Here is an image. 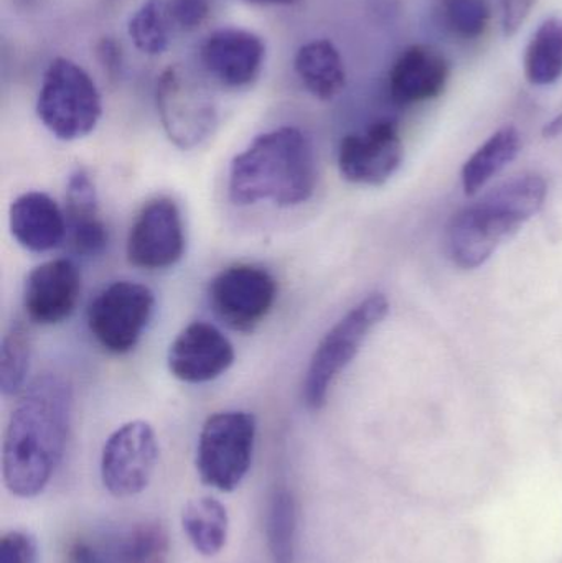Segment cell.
I'll use <instances>...</instances> for the list:
<instances>
[{"label":"cell","mask_w":562,"mask_h":563,"mask_svg":"<svg viewBox=\"0 0 562 563\" xmlns=\"http://www.w3.org/2000/svg\"><path fill=\"white\" fill-rule=\"evenodd\" d=\"M65 201L66 227L73 247L82 256H98L108 246L109 234L99 214L98 194L88 172L78 168L69 175Z\"/></svg>","instance_id":"cell-18"},{"label":"cell","mask_w":562,"mask_h":563,"mask_svg":"<svg viewBox=\"0 0 562 563\" xmlns=\"http://www.w3.org/2000/svg\"><path fill=\"white\" fill-rule=\"evenodd\" d=\"M317 185L312 142L297 128L257 135L231 162L230 198L238 207L269 201L289 208L310 200Z\"/></svg>","instance_id":"cell-2"},{"label":"cell","mask_w":562,"mask_h":563,"mask_svg":"<svg viewBox=\"0 0 562 563\" xmlns=\"http://www.w3.org/2000/svg\"><path fill=\"white\" fill-rule=\"evenodd\" d=\"M200 58L208 75L220 85L231 89L246 88L261 75L266 45L256 33L230 26L207 36Z\"/></svg>","instance_id":"cell-14"},{"label":"cell","mask_w":562,"mask_h":563,"mask_svg":"<svg viewBox=\"0 0 562 563\" xmlns=\"http://www.w3.org/2000/svg\"><path fill=\"white\" fill-rule=\"evenodd\" d=\"M38 544L29 532L10 531L0 539V563H36Z\"/></svg>","instance_id":"cell-29"},{"label":"cell","mask_w":562,"mask_h":563,"mask_svg":"<svg viewBox=\"0 0 562 563\" xmlns=\"http://www.w3.org/2000/svg\"><path fill=\"white\" fill-rule=\"evenodd\" d=\"M256 417L227 410L208 417L197 445L201 483L221 493L234 492L246 478L256 443Z\"/></svg>","instance_id":"cell-6"},{"label":"cell","mask_w":562,"mask_h":563,"mask_svg":"<svg viewBox=\"0 0 562 563\" xmlns=\"http://www.w3.org/2000/svg\"><path fill=\"white\" fill-rule=\"evenodd\" d=\"M403 142L395 122L379 121L346 135L339 148V168L352 184L378 187L401 167Z\"/></svg>","instance_id":"cell-12"},{"label":"cell","mask_w":562,"mask_h":563,"mask_svg":"<svg viewBox=\"0 0 562 563\" xmlns=\"http://www.w3.org/2000/svg\"><path fill=\"white\" fill-rule=\"evenodd\" d=\"M388 313L389 301L385 295H368L322 338L313 351L302 386L304 402L309 409L320 410L326 406L333 380L352 363L370 331Z\"/></svg>","instance_id":"cell-5"},{"label":"cell","mask_w":562,"mask_h":563,"mask_svg":"<svg viewBox=\"0 0 562 563\" xmlns=\"http://www.w3.org/2000/svg\"><path fill=\"white\" fill-rule=\"evenodd\" d=\"M154 307L151 288L137 282H114L89 305V331L109 353H129L137 346L154 314Z\"/></svg>","instance_id":"cell-8"},{"label":"cell","mask_w":562,"mask_h":563,"mask_svg":"<svg viewBox=\"0 0 562 563\" xmlns=\"http://www.w3.org/2000/svg\"><path fill=\"white\" fill-rule=\"evenodd\" d=\"M304 88L320 101H332L345 89L346 69L340 49L330 40L304 43L294 58Z\"/></svg>","instance_id":"cell-19"},{"label":"cell","mask_w":562,"mask_h":563,"mask_svg":"<svg viewBox=\"0 0 562 563\" xmlns=\"http://www.w3.org/2000/svg\"><path fill=\"white\" fill-rule=\"evenodd\" d=\"M547 195L543 177L524 175L459 211L445 234L452 263L467 271L487 263L505 240L514 236L543 208Z\"/></svg>","instance_id":"cell-3"},{"label":"cell","mask_w":562,"mask_h":563,"mask_svg":"<svg viewBox=\"0 0 562 563\" xmlns=\"http://www.w3.org/2000/svg\"><path fill=\"white\" fill-rule=\"evenodd\" d=\"M449 79V63L434 46L406 48L389 75V91L399 104H415L438 98Z\"/></svg>","instance_id":"cell-16"},{"label":"cell","mask_w":562,"mask_h":563,"mask_svg":"<svg viewBox=\"0 0 562 563\" xmlns=\"http://www.w3.org/2000/svg\"><path fill=\"white\" fill-rule=\"evenodd\" d=\"M277 285L263 267L238 264L221 271L210 285L214 313L233 330L253 331L276 301Z\"/></svg>","instance_id":"cell-10"},{"label":"cell","mask_w":562,"mask_h":563,"mask_svg":"<svg viewBox=\"0 0 562 563\" xmlns=\"http://www.w3.org/2000/svg\"><path fill=\"white\" fill-rule=\"evenodd\" d=\"M30 366V336L22 323L10 324L0 347V389L3 396H15L25 384Z\"/></svg>","instance_id":"cell-27"},{"label":"cell","mask_w":562,"mask_h":563,"mask_svg":"<svg viewBox=\"0 0 562 563\" xmlns=\"http://www.w3.org/2000/svg\"><path fill=\"white\" fill-rule=\"evenodd\" d=\"M162 128L181 151L198 147L218 128V109L208 89L181 65L168 66L155 85Z\"/></svg>","instance_id":"cell-7"},{"label":"cell","mask_w":562,"mask_h":563,"mask_svg":"<svg viewBox=\"0 0 562 563\" xmlns=\"http://www.w3.org/2000/svg\"><path fill=\"white\" fill-rule=\"evenodd\" d=\"M81 295V274L68 260L40 264L26 277L23 308L38 324H58L68 320Z\"/></svg>","instance_id":"cell-15"},{"label":"cell","mask_w":562,"mask_h":563,"mask_svg":"<svg viewBox=\"0 0 562 563\" xmlns=\"http://www.w3.org/2000/svg\"><path fill=\"white\" fill-rule=\"evenodd\" d=\"M525 73L531 85H554L562 78V19L544 20L528 43Z\"/></svg>","instance_id":"cell-22"},{"label":"cell","mask_w":562,"mask_h":563,"mask_svg":"<svg viewBox=\"0 0 562 563\" xmlns=\"http://www.w3.org/2000/svg\"><path fill=\"white\" fill-rule=\"evenodd\" d=\"M172 26L167 0H145L129 19L128 35L139 52L157 56L168 48Z\"/></svg>","instance_id":"cell-25"},{"label":"cell","mask_w":562,"mask_h":563,"mask_svg":"<svg viewBox=\"0 0 562 563\" xmlns=\"http://www.w3.org/2000/svg\"><path fill=\"white\" fill-rule=\"evenodd\" d=\"M158 442L151 423H124L106 440L101 455V479L114 498L141 495L154 476Z\"/></svg>","instance_id":"cell-9"},{"label":"cell","mask_w":562,"mask_h":563,"mask_svg":"<svg viewBox=\"0 0 562 563\" xmlns=\"http://www.w3.org/2000/svg\"><path fill=\"white\" fill-rule=\"evenodd\" d=\"M562 134V114L557 115L553 121L548 122L543 129V135L547 139L560 137Z\"/></svg>","instance_id":"cell-32"},{"label":"cell","mask_w":562,"mask_h":563,"mask_svg":"<svg viewBox=\"0 0 562 563\" xmlns=\"http://www.w3.org/2000/svg\"><path fill=\"white\" fill-rule=\"evenodd\" d=\"M233 363V344L207 321L188 324L168 347V369L188 384L210 383L223 376Z\"/></svg>","instance_id":"cell-13"},{"label":"cell","mask_w":562,"mask_h":563,"mask_svg":"<svg viewBox=\"0 0 562 563\" xmlns=\"http://www.w3.org/2000/svg\"><path fill=\"white\" fill-rule=\"evenodd\" d=\"M535 3H537V0H500L505 35H515L520 30L525 20L530 15Z\"/></svg>","instance_id":"cell-30"},{"label":"cell","mask_w":562,"mask_h":563,"mask_svg":"<svg viewBox=\"0 0 562 563\" xmlns=\"http://www.w3.org/2000/svg\"><path fill=\"white\" fill-rule=\"evenodd\" d=\"M71 410V386L58 374H43L23 390L2 450L3 482L16 498H35L48 486L65 453Z\"/></svg>","instance_id":"cell-1"},{"label":"cell","mask_w":562,"mask_h":563,"mask_svg":"<svg viewBox=\"0 0 562 563\" xmlns=\"http://www.w3.org/2000/svg\"><path fill=\"white\" fill-rule=\"evenodd\" d=\"M98 56L106 71L119 73L122 68V49L121 45L114 38H102L98 45Z\"/></svg>","instance_id":"cell-31"},{"label":"cell","mask_w":562,"mask_h":563,"mask_svg":"<svg viewBox=\"0 0 562 563\" xmlns=\"http://www.w3.org/2000/svg\"><path fill=\"white\" fill-rule=\"evenodd\" d=\"M10 231L20 246L32 253H48L65 240V211L40 191L20 195L9 213Z\"/></svg>","instance_id":"cell-17"},{"label":"cell","mask_w":562,"mask_h":563,"mask_svg":"<svg viewBox=\"0 0 562 563\" xmlns=\"http://www.w3.org/2000/svg\"><path fill=\"white\" fill-rule=\"evenodd\" d=\"M172 23L184 32L200 29L211 13V0H167Z\"/></svg>","instance_id":"cell-28"},{"label":"cell","mask_w":562,"mask_h":563,"mask_svg":"<svg viewBox=\"0 0 562 563\" xmlns=\"http://www.w3.org/2000/svg\"><path fill=\"white\" fill-rule=\"evenodd\" d=\"M184 253V220L177 203L164 197L148 201L129 231L125 244L129 263L139 269H168Z\"/></svg>","instance_id":"cell-11"},{"label":"cell","mask_w":562,"mask_h":563,"mask_svg":"<svg viewBox=\"0 0 562 563\" xmlns=\"http://www.w3.org/2000/svg\"><path fill=\"white\" fill-rule=\"evenodd\" d=\"M439 23L462 40H477L492 19L491 0H439Z\"/></svg>","instance_id":"cell-26"},{"label":"cell","mask_w":562,"mask_h":563,"mask_svg":"<svg viewBox=\"0 0 562 563\" xmlns=\"http://www.w3.org/2000/svg\"><path fill=\"white\" fill-rule=\"evenodd\" d=\"M521 137L517 129H500L495 132L467 162L462 170V185L465 195L472 197L485 187L495 175L500 174L507 165L520 154Z\"/></svg>","instance_id":"cell-21"},{"label":"cell","mask_w":562,"mask_h":563,"mask_svg":"<svg viewBox=\"0 0 562 563\" xmlns=\"http://www.w3.org/2000/svg\"><path fill=\"white\" fill-rule=\"evenodd\" d=\"M181 526L195 551L203 558H214L227 545L230 518L218 499L203 496L188 501L181 511Z\"/></svg>","instance_id":"cell-20"},{"label":"cell","mask_w":562,"mask_h":563,"mask_svg":"<svg viewBox=\"0 0 562 563\" xmlns=\"http://www.w3.org/2000/svg\"><path fill=\"white\" fill-rule=\"evenodd\" d=\"M251 3H260V5H293L299 0H247Z\"/></svg>","instance_id":"cell-33"},{"label":"cell","mask_w":562,"mask_h":563,"mask_svg":"<svg viewBox=\"0 0 562 563\" xmlns=\"http://www.w3.org/2000/svg\"><path fill=\"white\" fill-rule=\"evenodd\" d=\"M112 563H168L170 539L157 521L132 526L112 549Z\"/></svg>","instance_id":"cell-24"},{"label":"cell","mask_w":562,"mask_h":563,"mask_svg":"<svg viewBox=\"0 0 562 563\" xmlns=\"http://www.w3.org/2000/svg\"><path fill=\"white\" fill-rule=\"evenodd\" d=\"M266 536L273 563H296L297 506L289 489L277 488L271 495Z\"/></svg>","instance_id":"cell-23"},{"label":"cell","mask_w":562,"mask_h":563,"mask_svg":"<svg viewBox=\"0 0 562 563\" xmlns=\"http://www.w3.org/2000/svg\"><path fill=\"white\" fill-rule=\"evenodd\" d=\"M36 115L59 141H78L91 134L101 121V92L81 65L58 56L43 73Z\"/></svg>","instance_id":"cell-4"}]
</instances>
